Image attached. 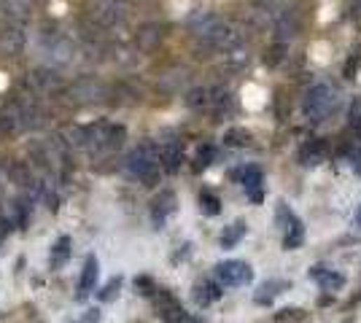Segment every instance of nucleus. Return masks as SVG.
<instances>
[{"instance_id":"10","label":"nucleus","mask_w":361,"mask_h":323,"mask_svg":"<svg viewBox=\"0 0 361 323\" xmlns=\"http://www.w3.org/2000/svg\"><path fill=\"white\" fill-rule=\"evenodd\" d=\"M25 49V30L17 27V25H8L3 33H0V54L3 57H19Z\"/></svg>"},{"instance_id":"22","label":"nucleus","mask_w":361,"mask_h":323,"mask_svg":"<svg viewBox=\"0 0 361 323\" xmlns=\"http://www.w3.org/2000/svg\"><path fill=\"white\" fill-rule=\"evenodd\" d=\"M68 259H70V238H60L54 242L49 264H52V270H60V267H65Z\"/></svg>"},{"instance_id":"11","label":"nucleus","mask_w":361,"mask_h":323,"mask_svg":"<svg viewBox=\"0 0 361 323\" xmlns=\"http://www.w3.org/2000/svg\"><path fill=\"white\" fill-rule=\"evenodd\" d=\"M175 207H178V200H175V194H172L170 188L159 191L154 200H151V219H154L156 226H162V224L168 221V216L175 213Z\"/></svg>"},{"instance_id":"31","label":"nucleus","mask_w":361,"mask_h":323,"mask_svg":"<svg viewBox=\"0 0 361 323\" xmlns=\"http://www.w3.org/2000/svg\"><path fill=\"white\" fill-rule=\"evenodd\" d=\"M283 51H286V43H280V41H278L275 46L264 54V62H267V65H278V62L283 60Z\"/></svg>"},{"instance_id":"26","label":"nucleus","mask_w":361,"mask_h":323,"mask_svg":"<svg viewBox=\"0 0 361 323\" xmlns=\"http://www.w3.org/2000/svg\"><path fill=\"white\" fill-rule=\"evenodd\" d=\"M243 235H245V224H243V221L229 224V226L224 229V235H222V245H224V248H235V245L240 242Z\"/></svg>"},{"instance_id":"20","label":"nucleus","mask_w":361,"mask_h":323,"mask_svg":"<svg viewBox=\"0 0 361 323\" xmlns=\"http://www.w3.org/2000/svg\"><path fill=\"white\" fill-rule=\"evenodd\" d=\"M8 178H11V184H17L22 188H30L35 184L33 172H30V167L25 162H11L8 165Z\"/></svg>"},{"instance_id":"7","label":"nucleus","mask_w":361,"mask_h":323,"mask_svg":"<svg viewBox=\"0 0 361 323\" xmlns=\"http://www.w3.org/2000/svg\"><path fill=\"white\" fill-rule=\"evenodd\" d=\"M46 51H49V60H52V65L57 68H62V65H68L73 62V54H76V46H73V41L65 38V35H54L52 41L46 43Z\"/></svg>"},{"instance_id":"18","label":"nucleus","mask_w":361,"mask_h":323,"mask_svg":"<svg viewBox=\"0 0 361 323\" xmlns=\"http://www.w3.org/2000/svg\"><path fill=\"white\" fill-rule=\"evenodd\" d=\"M286 289H289L286 280H267V283L259 286V291L254 294V302H257V305H273V299H275L278 294H283Z\"/></svg>"},{"instance_id":"1","label":"nucleus","mask_w":361,"mask_h":323,"mask_svg":"<svg viewBox=\"0 0 361 323\" xmlns=\"http://www.w3.org/2000/svg\"><path fill=\"white\" fill-rule=\"evenodd\" d=\"M186 25H189L191 33L197 35V38H203L205 43H210L213 49L226 51V49H235L240 43V38L229 30V25L222 17L210 14V11H194V14H189Z\"/></svg>"},{"instance_id":"36","label":"nucleus","mask_w":361,"mask_h":323,"mask_svg":"<svg viewBox=\"0 0 361 323\" xmlns=\"http://www.w3.org/2000/svg\"><path fill=\"white\" fill-rule=\"evenodd\" d=\"M79 323H100V310H86V315Z\"/></svg>"},{"instance_id":"30","label":"nucleus","mask_w":361,"mask_h":323,"mask_svg":"<svg viewBox=\"0 0 361 323\" xmlns=\"http://www.w3.org/2000/svg\"><path fill=\"white\" fill-rule=\"evenodd\" d=\"M275 219H278V224H280V229H289V226L297 221V216H294L292 210H289V205H286V202H278Z\"/></svg>"},{"instance_id":"8","label":"nucleus","mask_w":361,"mask_h":323,"mask_svg":"<svg viewBox=\"0 0 361 323\" xmlns=\"http://www.w3.org/2000/svg\"><path fill=\"white\" fill-rule=\"evenodd\" d=\"M0 14L8 25L22 27L33 14V6H30V0H0Z\"/></svg>"},{"instance_id":"13","label":"nucleus","mask_w":361,"mask_h":323,"mask_svg":"<svg viewBox=\"0 0 361 323\" xmlns=\"http://www.w3.org/2000/svg\"><path fill=\"white\" fill-rule=\"evenodd\" d=\"M310 277L321 286L324 291H337L345 286V277L340 273H334V270H329V267H324V264H315V267H310Z\"/></svg>"},{"instance_id":"35","label":"nucleus","mask_w":361,"mask_h":323,"mask_svg":"<svg viewBox=\"0 0 361 323\" xmlns=\"http://www.w3.org/2000/svg\"><path fill=\"white\" fill-rule=\"evenodd\" d=\"M135 286L143 289L140 294H154V286H151V280H149V277H138V280H135Z\"/></svg>"},{"instance_id":"37","label":"nucleus","mask_w":361,"mask_h":323,"mask_svg":"<svg viewBox=\"0 0 361 323\" xmlns=\"http://www.w3.org/2000/svg\"><path fill=\"white\" fill-rule=\"evenodd\" d=\"M350 14H353V17H361V0H350Z\"/></svg>"},{"instance_id":"3","label":"nucleus","mask_w":361,"mask_h":323,"mask_svg":"<svg viewBox=\"0 0 361 323\" xmlns=\"http://www.w3.org/2000/svg\"><path fill=\"white\" fill-rule=\"evenodd\" d=\"M334 108H337V92L327 84L313 86L305 97V114L313 121H324Z\"/></svg>"},{"instance_id":"23","label":"nucleus","mask_w":361,"mask_h":323,"mask_svg":"<svg viewBox=\"0 0 361 323\" xmlns=\"http://www.w3.org/2000/svg\"><path fill=\"white\" fill-rule=\"evenodd\" d=\"M251 140H254V135H251L245 127H232V130L224 135V143L232 146V149H245V146H251Z\"/></svg>"},{"instance_id":"21","label":"nucleus","mask_w":361,"mask_h":323,"mask_svg":"<svg viewBox=\"0 0 361 323\" xmlns=\"http://www.w3.org/2000/svg\"><path fill=\"white\" fill-rule=\"evenodd\" d=\"M275 30H278V41H280V43H283L286 38H294V35L299 33V22L294 19V11H283V14H280Z\"/></svg>"},{"instance_id":"5","label":"nucleus","mask_w":361,"mask_h":323,"mask_svg":"<svg viewBox=\"0 0 361 323\" xmlns=\"http://www.w3.org/2000/svg\"><path fill=\"white\" fill-rule=\"evenodd\" d=\"M105 84L95 76H79L68 86V97L73 102H100L105 97Z\"/></svg>"},{"instance_id":"9","label":"nucleus","mask_w":361,"mask_h":323,"mask_svg":"<svg viewBox=\"0 0 361 323\" xmlns=\"http://www.w3.org/2000/svg\"><path fill=\"white\" fill-rule=\"evenodd\" d=\"M162 38H165L162 27L154 25V22H149V25H140L138 27V33H135V46H138V51H143V54H151V51H156L162 46Z\"/></svg>"},{"instance_id":"28","label":"nucleus","mask_w":361,"mask_h":323,"mask_svg":"<svg viewBox=\"0 0 361 323\" xmlns=\"http://www.w3.org/2000/svg\"><path fill=\"white\" fill-rule=\"evenodd\" d=\"M207 102H210V89L197 86V89H191L189 95H186V105L189 108H205Z\"/></svg>"},{"instance_id":"33","label":"nucleus","mask_w":361,"mask_h":323,"mask_svg":"<svg viewBox=\"0 0 361 323\" xmlns=\"http://www.w3.org/2000/svg\"><path fill=\"white\" fill-rule=\"evenodd\" d=\"M213 159H216V149L213 146H203L200 153H197V167H207Z\"/></svg>"},{"instance_id":"15","label":"nucleus","mask_w":361,"mask_h":323,"mask_svg":"<svg viewBox=\"0 0 361 323\" xmlns=\"http://www.w3.org/2000/svg\"><path fill=\"white\" fill-rule=\"evenodd\" d=\"M327 143L324 140H310L308 146L302 149V153H299V162L305 165V167H315V165H321V162H327Z\"/></svg>"},{"instance_id":"14","label":"nucleus","mask_w":361,"mask_h":323,"mask_svg":"<svg viewBox=\"0 0 361 323\" xmlns=\"http://www.w3.org/2000/svg\"><path fill=\"white\" fill-rule=\"evenodd\" d=\"M184 162V149L181 143H165L159 146V167H165L168 172H175Z\"/></svg>"},{"instance_id":"34","label":"nucleus","mask_w":361,"mask_h":323,"mask_svg":"<svg viewBox=\"0 0 361 323\" xmlns=\"http://www.w3.org/2000/svg\"><path fill=\"white\" fill-rule=\"evenodd\" d=\"M348 159L356 167V172H361V143H350L348 146Z\"/></svg>"},{"instance_id":"39","label":"nucleus","mask_w":361,"mask_h":323,"mask_svg":"<svg viewBox=\"0 0 361 323\" xmlns=\"http://www.w3.org/2000/svg\"><path fill=\"white\" fill-rule=\"evenodd\" d=\"M356 224H359V229H361V207H359V213H356Z\"/></svg>"},{"instance_id":"25","label":"nucleus","mask_w":361,"mask_h":323,"mask_svg":"<svg viewBox=\"0 0 361 323\" xmlns=\"http://www.w3.org/2000/svg\"><path fill=\"white\" fill-rule=\"evenodd\" d=\"M302 240H305V226H302V221L297 219V221L286 229V238H283V248L286 251H294V248H299L302 245Z\"/></svg>"},{"instance_id":"12","label":"nucleus","mask_w":361,"mask_h":323,"mask_svg":"<svg viewBox=\"0 0 361 323\" xmlns=\"http://www.w3.org/2000/svg\"><path fill=\"white\" fill-rule=\"evenodd\" d=\"M30 84L38 95H54V92H60L62 89V78L49 68H38L30 73Z\"/></svg>"},{"instance_id":"24","label":"nucleus","mask_w":361,"mask_h":323,"mask_svg":"<svg viewBox=\"0 0 361 323\" xmlns=\"http://www.w3.org/2000/svg\"><path fill=\"white\" fill-rule=\"evenodd\" d=\"M127 140V130L121 124H108V137H105V151H119Z\"/></svg>"},{"instance_id":"19","label":"nucleus","mask_w":361,"mask_h":323,"mask_svg":"<svg viewBox=\"0 0 361 323\" xmlns=\"http://www.w3.org/2000/svg\"><path fill=\"white\" fill-rule=\"evenodd\" d=\"M216 299H222V286H216L210 280H203V283L194 286V302L200 307H207L210 302H216Z\"/></svg>"},{"instance_id":"16","label":"nucleus","mask_w":361,"mask_h":323,"mask_svg":"<svg viewBox=\"0 0 361 323\" xmlns=\"http://www.w3.org/2000/svg\"><path fill=\"white\" fill-rule=\"evenodd\" d=\"M97 273H100L97 259H95V256H86L84 270H81V280H79V299H84L86 294L95 289V283H97Z\"/></svg>"},{"instance_id":"29","label":"nucleus","mask_w":361,"mask_h":323,"mask_svg":"<svg viewBox=\"0 0 361 323\" xmlns=\"http://www.w3.org/2000/svg\"><path fill=\"white\" fill-rule=\"evenodd\" d=\"M308 318V312L305 310H299V307H286V310H280L275 315L278 323H299Z\"/></svg>"},{"instance_id":"4","label":"nucleus","mask_w":361,"mask_h":323,"mask_svg":"<svg viewBox=\"0 0 361 323\" xmlns=\"http://www.w3.org/2000/svg\"><path fill=\"white\" fill-rule=\"evenodd\" d=\"M154 305H156L159 318L165 323H205L203 318L186 312V310L181 307V302H178L172 294H168V291H154Z\"/></svg>"},{"instance_id":"32","label":"nucleus","mask_w":361,"mask_h":323,"mask_svg":"<svg viewBox=\"0 0 361 323\" xmlns=\"http://www.w3.org/2000/svg\"><path fill=\"white\" fill-rule=\"evenodd\" d=\"M119 289H121V277H114V280H111V283H108V286L100 291V299H103V302H111V299H116Z\"/></svg>"},{"instance_id":"17","label":"nucleus","mask_w":361,"mask_h":323,"mask_svg":"<svg viewBox=\"0 0 361 323\" xmlns=\"http://www.w3.org/2000/svg\"><path fill=\"white\" fill-rule=\"evenodd\" d=\"M240 181L243 186H245V194L254 200V202H261V181H264V175L259 167H245L240 172Z\"/></svg>"},{"instance_id":"27","label":"nucleus","mask_w":361,"mask_h":323,"mask_svg":"<svg viewBox=\"0 0 361 323\" xmlns=\"http://www.w3.org/2000/svg\"><path fill=\"white\" fill-rule=\"evenodd\" d=\"M200 207H203L205 216H219L222 213V200L213 191H203L200 194Z\"/></svg>"},{"instance_id":"2","label":"nucleus","mask_w":361,"mask_h":323,"mask_svg":"<svg viewBox=\"0 0 361 323\" xmlns=\"http://www.w3.org/2000/svg\"><path fill=\"white\" fill-rule=\"evenodd\" d=\"M127 170L138 178L143 186L159 184V149L154 143H140L138 149L127 156Z\"/></svg>"},{"instance_id":"6","label":"nucleus","mask_w":361,"mask_h":323,"mask_svg":"<svg viewBox=\"0 0 361 323\" xmlns=\"http://www.w3.org/2000/svg\"><path fill=\"white\" fill-rule=\"evenodd\" d=\"M216 275L224 286H245L254 280V270L245 264V261H238V259H229V261H222L216 267Z\"/></svg>"},{"instance_id":"38","label":"nucleus","mask_w":361,"mask_h":323,"mask_svg":"<svg viewBox=\"0 0 361 323\" xmlns=\"http://www.w3.org/2000/svg\"><path fill=\"white\" fill-rule=\"evenodd\" d=\"M350 116H359L361 119V97L359 100H353V105H350Z\"/></svg>"}]
</instances>
